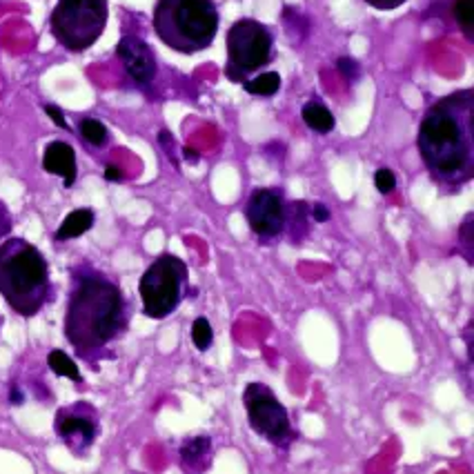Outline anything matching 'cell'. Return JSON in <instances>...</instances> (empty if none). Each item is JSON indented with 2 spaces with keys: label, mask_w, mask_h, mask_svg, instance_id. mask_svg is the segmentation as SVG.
I'll return each instance as SVG.
<instances>
[{
  "label": "cell",
  "mask_w": 474,
  "mask_h": 474,
  "mask_svg": "<svg viewBox=\"0 0 474 474\" xmlns=\"http://www.w3.org/2000/svg\"><path fill=\"white\" fill-rule=\"evenodd\" d=\"M245 219L261 243H274L285 234L287 203L276 188H256L245 203Z\"/></svg>",
  "instance_id": "cell-9"
},
{
  "label": "cell",
  "mask_w": 474,
  "mask_h": 474,
  "mask_svg": "<svg viewBox=\"0 0 474 474\" xmlns=\"http://www.w3.org/2000/svg\"><path fill=\"white\" fill-rule=\"evenodd\" d=\"M0 296L23 319L36 316L54 299L47 259L18 236L0 241Z\"/></svg>",
  "instance_id": "cell-3"
},
{
  "label": "cell",
  "mask_w": 474,
  "mask_h": 474,
  "mask_svg": "<svg viewBox=\"0 0 474 474\" xmlns=\"http://www.w3.org/2000/svg\"><path fill=\"white\" fill-rule=\"evenodd\" d=\"M336 67H339V72L343 74V77L350 78V80H356L361 74L359 63H356V60L350 58V57H341L339 60H336Z\"/></svg>",
  "instance_id": "cell-23"
},
{
  "label": "cell",
  "mask_w": 474,
  "mask_h": 474,
  "mask_svg": "<svg viewBox=\"0 0 474 474\" xmlns=\"http://www.w3.org/2000/svg\"><path fill=\"white\" fill-rule=\"evenodd\" d=\"M452 14H455L457 25L461 32L472 40L474 36V0H455L452 5Z\"/></svg>",
  "instance_id": "cell-20"
},
{
  "label": "cell",
  "mask_w": 474,
  "mask_h": 474,
  "mask_svg": "<svg viewBox=\"0 0 474 474\" xmlns=\"http://www.w3.org/2000/svg\"><path fill=\"white\" fill-rule=\"evenodd\" d=\"M0 323H3V319H0Z\"/></svg>",
  "instance_id": "cell-33"
},
{
  "label": "cell",
  "mask_w": 474,
  "mask_h": 474,
  "mask_svg": "<svg viewBox=\"0 0 474 474\" xmlns=\"http://www.w3.org/2000/svg\"><path fill=\"white\" fill-rule=\"evenodd\" d=\"M363 3H367L370 7L379 9V12H392V9L401 7L406 0H363Z\"/></svg>",
  "instance_id": "cell-26"
},
{
  "label": "cell",
  "mask_w": 474,
  "mask_h": 474,
  "mask_svg": "<svg viewBox=\"0 0 474 474\" xmlns=\"http://www.w3.org/2000/svg\"><path fill=\"white\" fill-rule=\"evenodd\" d=\"M211 463V438L205 435L185 438L180 446V466L190 472L208 470Z\"/></svg>",
  "instance_id": "cell-13"
},
{
  "label": "cell",
  "mask_w": 474,
  "mask_h": 474,
  "mask_svg": "<svg viewBox=\"0 0 474 474\" xmlns=\"http://www.w3.org/2000/svg\"><path fill=\"white\" fill-rule=\"evenodd\" d=\"M301 118L312 132L316 134H330L336 128L335 114L327 109V105H323L321 100H307L301 109Z\"/></svg>",
  "instance_id": "cell-14"
},
{
  "label": "cell",
  "mask_w": 474,
  "mask_h": 474,
  "mask_svg": "<svg viewBox=\"0 0 474 474\" xmlns=\"http://www.w3.org/2000/svg\"><path fill=\"white\" fill-rule=\"evenodd\" d=\"M45 114H47V116H49V118H52V120H54V123H57L60 129H69L67 120H65V116H63V112H60V109L57 108V105H45Z\"/></svg>",
  "instance_id": "cell-28"
},
{
  "label": "cell",
  "mask_w": 474,
  "mask_h": 474,
  "mask_svg": "<svg viewBox=\"0 0 474 474\" xmlns=\"http://www.w3.org/2000/svg\"><path fill=\"white\" fill-rule=\"evenodd\" d=\"M152 25L160 43L190 57L211 47L219 32V9L214 0H159Z\"/></svg>",
  "instance_id": "cell-4"
},
{
  "label": "cell",
  "mask_w": 474,
  "mask_h": 474,
  "mask_svg": "<svg viewBox=\"0 0 474 474\" xmlns=\"http://www.w3.org/2000/svg\"><path fill=\"white\" fill-rule=\"evenodd\" d=\"M116 57L123 63L125 72H128L129 80L139 88H148L149 83L156 78L159 72V65H156V57L148 43L140 36H123L116 45Z\"/></svg>",
  "instance_id": "cell-11"
},
{
  "label": "cell",
  "mask_w": 474,
  "mask_h": 474,
  "mask_svg": "<svg viewBox=\"0 0 474 474\" xmlns=\"http://www.w3.org/2000/svg\"><path fill=\"white\" fill-rule=\"evenodd\" d=\"M191 341H194L199 352H208L214 345V330H211V323L205 316H199L191 323Z\"/></svg>",
  "instance_id": "cell-21"
},
{
  "label": "cell",
  "mask_w": 474,
  "mask_h": 474,
  "mask_svg": "<svg viewBox=\"0 0 474 474\" xmlns=\"http://www.w3.org/2000/svg\"><path fill=\"white\" fill-rule=\"evenodd\" d=\"M375 188L379 190V194H392V191H395V188H397V176H395V171L392 170H387V168H381V170H376V174H375Z\"/></svg>",
  "instance_id": "cell-22"
},
{
  "label": "cell",
  "mask_w": 474,
  "mask_h": 474,
  "mask_svg": "<svg viewBox=\"0 0 474 474\" xmlns=\"http://www.w3.org/2000/svg\"><path fill=\"white\" fill-rule=\"evenodd\" d=\"M129 325V305L118 281L92 265L74 267L65 310V339L78 359L112 356V345Z\"/></svg>",
  "instance_id": "cell-1"
},
{
  "label": "cell",
  "mask_w": 474,
  "mask_h": 474,
  "mask_svg": "<svg viewBox=\"0 0 474 474\" xmlns=\"http://www.w3.org/2000/svg\"><path fill=\"white\" fill-rule=\"evenodd\" d=\"M183 156H185V160H190V163H199V152H196V149L185 148Z\"/></svg>",
  "instance_id": "cell-32"
},
{
  "label": "cell",
  "mask_w": 474,
  "mask_h": 474,
  "mask_svg": "<svg viewBox=\"0 0 474 474\" xmlns=\"http://www.w3.org/2000/svg\"><path fill=\"white\" fill-rule=\"evenodd\" d=\"M9 403H14V406L23 403V392H20L18 387H12V392H9Z\"/></svg>",
  "instance_id": "cell-31"
},
{
  "label": "cell",
  "mask_w": 474,
  "mask_h": 474,
  "mask_svg": "<svg viewBox=\"0 0 474 474\" xmlns=\"http://www.w3.org/2000/svg\"><path fill=\"white\" fill-rule=\"evenodd\" d=\"M159 143H160V148H163L165 152H168L171 163L176 165V159H174V136H171L168 129H163V132H159Z\"/></svg>",
  "instance_id": "cell-27"
},
{
  "label": "cell",
  "mask_w": 474,
  "mask_h": 474,
  "mask_svg": "<svg viewBox=\"0 0 474 474\" xmlns=\"http://www.w3.org/2000/svg\"><path fill=\"white\" fill-rule=\"evenodd\" d=\"M105 180H109V183H120V180H123V171L116 168V165H108V168H105Z\"/></svg>",
  "instance_id": "cell-30"
},
{
  "label": "cell",
  "mask_w": 474,
  "mask_h": 474,
  "mask_svg": "<svg viewBox=\"0 0 474 474\" xmlns=\"http://www.w3.org/2000/svg\"><path fill=\"white\" fill-rule=\"evenodd\" d=\"M78 134L83 136L89 145H94V148H103V145H108V140H109V132H108V128H105V123H100V120H96V118L80 120Z\"/></svg>",
  "instance_id": "cell-19"
},
{
  "label": "cell",
  "mask_w": 474,
  "mask_h": 474,
  "mask_svg": "<svg viewBox=\"0 0 474 474\" xmlns=\"http://www.w3.org/2000/svg\"><path fill=\"white\" fill-rule=\"evenodd\" d=\"M274 36L263 23L254 18H241L228 29V65L225 74L234 83H243L250 74L272 63Z\"/></svg>",
  "instance_id": "cell-7"
},
{
  "label": "cell",
  "mask_w": 474,
  "mask_h": 474,
  "mask_svg": "<svg viewBox=\"0 0 474 474\" xmlns=\"http://www.w3.org/2000/svg\"><path fill=\"white\" fill-rule=\"evenodd\" d=\"M330 216H332L330 210H327L323 203L310 205V219L314 221V223H327V221H330Z\"/></svg>",
  "instance_id": "cell-25"
},
{
  "label": "cell",
  "mask_w": 474,
  "mask_h": 474,
  "mask_svg": "<svg viewBox=\"0 0 474 474\" xmlns=\"http://www.w3.org/2000/svg\"><path fill=\"white\" fill-rule=\"evenodd\" d=\"M243 406L252 430L276 448H287L294 438L290 415L283 403L276 398L265 383H247L243 390Z\"/></svg>",
  "instance_id": "cell-8"
},
{
  "label": "cell",
  "mask_w": 474,
  "mask_h": 474,
  "mask_svg": "<svg viewBox=\"0 0 474 474\" xmlns=\"http://www.w3.org/2000/svg\"><path fill=\"white\" fill-rule=\"evenodd\" d=\"M307 221L310 219V205L305 201H296V203L287 205V221L285 230H290L292 243H301L307 236Z\"/></svg>",
  "instance_id": "cell-16"
},
{
  "label": "cell",
  "mask_w": 474,
  "mask_h": 474,
  "mask_svg": "<svg viewBox=\"0 0 474 474\" xmlns=\"http://www.w3.org/2000/svg\"><path fill=\"white\" fill-rule=\"evenodd\" d=\"M470 228H472V214H468L466 223L461 225V241H463V245H466L468 254H470V252H472V234H470Z\"/></svg>",
  "instance_id": "cell-29"
},
{
  "label": "cell",
  "mask_w": 474,
  "mask_h": 474,
  "mask_svg": "<svg viewBox=\"0 0 474 474\" xmlns=\"http://www.w3.org/2000/svg\"><path fill=\"white\" fill-rule=\"evenodd\" d=\"M417 148L428 174L446 190H459L474 176V94L443 96L423 114Z\"/></svg>",
  "instance_id": "cell-2"
},
{
  "label": "cell",
  "mask_w": 474,
  "mask_h": 474,
  "mask_svg": "<svg viewBox=\"0 0 474 474\" xmlns=\"http://www.w3.org/2000/svg\"><path fill=\"white\" fill-rule=\"evenodd\" d=\"M243 89L252 96H263V98H270V96H274L281 89V74L265 72L254 78H245Z\"/></svg>",
  "instance_id": "cell-18"
},
{
  "label": "cell",
  "mask_w": 474,
  "mask_h": 474,
  "mask_svg": "<svg viewBox=\"0 0 474 474\" xmlns=\"http://www.w3.org/2000/svg\"><path fill=\"white\" fill-rule=\"evenodd\" d=\"M14 230V219H12V211H9L7 205L0 201V241L7 239Z\"/></svg>",
  "instance_id": "cell-24"
},
{
  "label": "cell",
  "mask_w": 474,
  "mask_h": 474,
  "mask_svg": "<svg viewBox=\"0 0 474 474\" xmlns=\"http://www.w3.org/2000/svg\"><path fill=\"white\" fill-rule=\"evenodd\" d=\"M54 430H57V437L69 448L72 455L85 457L100 432L98 412H96L94 406L85 401L60 407L57 418H54Z\"/></svg>",
  "instance_id": "cell-10"
},
{
  "label": "cell",
  "mask_w": 474,
  "mask_h": 474,
  "mask_svg": "<svg viewBox=\"0 0 474 474\" xmlns=\"http://www.w3.org/2000/svg\"><path fill=\"white\" fill-rule=\"evenodd\" d=\"M43 170L47 174H57L63 179L65 188H72L77 183V152L65 140H52L43 152Z\"/></svg>",
  "instance_id": "cell-12"
},
{
  "label": "cell",
  "mask_w": 474,
  "mask_h": 474,
  "mask_svg": "<svg viewBox=\"0 0 474 474\" xmlns=\"http://www.w3.org/2000/svg\"><path fill=\"white\" fill-rule=\"evenodd\" d=\"M108 16V0H58L49 18V29L60 47L78 54L103 36Z\"/></svg>",
  "instance_id": "cell-5"
},
{
  "label": "cell",
  "mask_w": 474,
  "mask_h": 474,
  "mask_svg": "<svg viewBox=\"0 0 474 474\" xmlns=\"http://www.w3.org/2000/svg\"><path fill=\"white\" fill-rule=\"evenodd\" d=\"M92 228H94V211L89 208L74 210L65 216V221L57 230V241L78 239V236H83L85 232L92 230Z\"/></svg>",
  "instance_id": "cell-15"
},
{
  "label": "cell",
  "mask_w": 474,
  "mask_h": 474,
  "mask_svg": "<svg viewBox=\"0 0 474 474\" xmlns=\"http://www.w3.org/2000/svg\"><path fill=\"white\" fill-rule=\"evenodd\" d=\"M47 366H49V370H52L57 376H63V379H69L74 383H83V376H80L77 361H74L69 355H65L63 350L49 352Z\"/></svg>",
  "instance_id": "cell-17"
},
{
  "label": "cell",
  "mask_w": 474,
  "mask_h": 474,
  "mask_svg": "<svg viewBox=\"0 0 474 474\" xmlns=\"http://www.w3.org/2000/svg\"><path fill=\"white\" fill-rule=\"evenodd\" d=\"M139 292L148 319H168L188 294V265L174 254H160L140 276Z\"/></svg>",
  "instance_id": "cell-6"
}]
</instances>
